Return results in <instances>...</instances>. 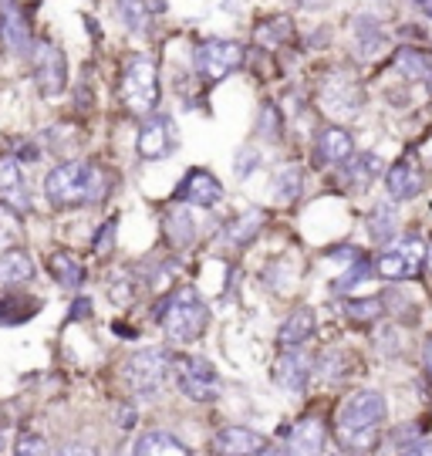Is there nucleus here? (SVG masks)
Returning a JSON list of instances; mask_svg holds the SVG:
<instances>
[{"mask_svg": "<svg viewBox=\"0 0 432 456\" xmlns=\"http://www.w3.org/2000/svg\"><path fill=\"white\" fill-rule=\"evenodd\" d=\"M385 423V399L379 392L362 389L345 399V406L338 412V436L348 450H358L365 453L379 443V433H382Z\"/></svg>", "mask_w": 432, "mask_h": 456, "instance_id": "nucleus-2", "label": "nucleus"}, {"mask_svg": "<svg viewBox=\"0 0 432 456\" xmlns=\"http://www.w3.org/2000/svg\"><path fill=\"white\" fill-rule=\"evenodd\" d=\"M288 34H290V20L288 17H277V20H267L264 28H257V45L273 48V45H281Z\"/></svg>", "mask_w": 432, "mask_h": 456, "instance_id": "nucleus-31", "label": "nucleus"}, {"mask_svg": "<svg viewBox=\"0 0 432 456\" xmlns=\"http://www.w3.org/2000/svg\"><path fill=\"white\" fill-rule=\"evenodd\" d=\"M0 203L14 213L31 210V193L17 156H0Z\"/></svg>", "mask_w": 432, "mask_h": 456, "instance_id": "nucleus-11", "label": "nucleus"}, {"mask_svg": "<svg viewBox=\"0 0 432 456\" xmlns=\"http://www.w3.org/2000/svg\"><path fill=\"white\" fill-rule=\"evenodd\" d=\"M426 14H429V17H432V4H429V7H426Z\"/></svg>", "mask_w": 432, "mask_h": 456, "instance_id": "nucleus-46", "label": "nucleus"}, {"mask_svg": "<svg viewBox=\"0 0 432 456\" xmlns=\"http://www.w3.org/2000/svg\"><path fill=\"white\" fill-rule=\"evenodd\" d=\"M355 156L352 135L338 126H324L318 132V163L321 166H341Z\"/></svg>", "mask_w": 432, "mask_h": 456, "instance_id": "nucleus-16", "label": "nucleus"}, {"mask_svg": "<svg viewBox=\"0 0 432 456\" xmlns=\"http://www.w3.org/2000/svg\"><path fill=\"white\" fill-rule=\"evenodd\" d=\"M422 267H426V271L432 274V250H426V261H422Z\"/></svg>", "mask_w": 432, "mask_h": 456, "instance_id": "nucleus-43", "label": "nucleus"}, {"mask_svg": "<svg viewBox=\"0 0 432 456\" xmlns=\"http://www.w3.org/2000/svg\"><path fill=\"white\" fill-rule=\"evenodd\" d=\"M173 375L183 395H190L192 403H209L220 392V375L207 359H176Z\"/></svg>", "mask_w": 432, "mask_h": 456, "instance_id": "nucleus-8", "label": "nucleus"}, {"mask_svg": "<svg viewBox=\"0 0 432 456\" xmlns=\"http://www.w3.org/2000/svg\"><path fill=\"white\" fill-rule=\"evenodd\" d=\"M176 149V126L169 115H149L139 129L135 139V152L143 156L145 163H159L169 152Z\"/></svg>", "mask_w": 432, "mask_h": 456, "instance_id": "nucleus-10", "label": "nucleus"}, {"mask_svg": "<svg viewBox=\"0 0 432 456\" xmlns=\"http://www.w3.org/2000/svg\"><path fill=\"white\" fill-rule=\"evenodd\" d=\"M48 271H51V277L61 284L64 291H78L81 281H85V267H81L78 257H75V254H68V250H54V254H51Z\"/></svg>", "mask_w": 432, "mask_h": 456, "instance_id": "nucleus-22", "label": "nucleus"}, {"mask_svg": "<svg viewBox=\"0 0 432 456\" xmlns=\"http://www.w3.org/2000/svg\"><path fill=\"white\" fill-rule=\"evenodd\" d=\"M371 233H375L379 244H388L395 237V213L388 210V207H375L371 210Z\"/></svg>", "mask_w": 432, "mask_h": 456, "instance_id": "nucleus-29", "label": "nucleus"}, {"mask_svg": "<svg viewBox=\"0 0 432 456\" xmlns=\"http://www.w3.org/2000/svg\"><path fill=\"white\" fill-rule=\"evenodd\" d=\"M14 233H17L14 210H7V207L0 203V244H4V240H14Z\"/></svg>", "mask_w": 432, "mask_h": 456, "instance_id": "nucleus-36", "label": "nucleus"}, {"mask_svg": "<svg viewBox=\"0 0 432 456\" xmlns=\"http://www.w3.org/2000/svg\"><path fill=\"white\" fill-rule=\"evenodd\" d=\"M118 11L126 17V24L132 31H143L145 24H149V11H145L143 0H118Z\"/></svg>", "mask_w": 432, "mask_h": 456, "instance_id": "nucleus-33", "label": "nucleus"}, {"mask_svg": "<svg viewBox=\"0 0 432 456\" xmlns=\"http://www.w3.org/2000/svg\"><path fill=\"white\" fill-rule=\"evenodd\" d=\"M109 291H112L115 305H128V301H132V281H128V277H115Z\"/></svg>", "mask_w": 432, "mask_h": 456, "instance_id": "nucleus-37", "label": "nucleus"}, {"mask_svg": "<svg viewBox=\"0 0 432 456\" xmlns=\"http://www.w3.org/2000/svg\"><path fill=\"white\" fill-rule=\"evenodd\" d=\"M388 196L392 200H412V196L422 190V176H419V169L412 163H395L388 169Z\"/></svg>", "mask_w": 432, "mask_h": 456, "instance_id": "nucleus-23", "label": "nucleus"}, {"mask_svg": "<svg viewBox=\"0 0 432 456\" xmlns=\"http://www.w3.org/2000/svg\"><path fill=\"white\" fill-rule=\"evenodd\" d=\"M405 456H432V443H419V446H412Z\"/></svg>", "mask_w": 432, "mask_h": 456, "instance_id": "nucleus-42", "label": "nucleus"}, {"mask_svg": "<svg viewBox=\"0 0 432 456\" xmlns=\"http://www.w3.org/2000/svg\"><path fill=\"white\" fill-rule=\"evenodd\" d=\"M34 274H37V267L24 247H7L0 254V288H20V284L34 281Z\"/></svg>", "mask_w": 432, "mask_h": 456, "instance_id": "nucleus-17", "label": "nucleus"}, {"mask_svg": "<svg viewBox=\"0 0 432 456\" xmlns=\"http://www.w3.org/2000/svg\"><path fill=\"white\" fill-rule=\"evenodd\" d=\"M422 261H426V244L419 237H405L395 247H388L385 254H379L375 271L388 281H402V277H416Z\"/></svg>", "mask_w": 432, "mask_h": 456, "instance_id": "nucleus-9", "label": "nucleus"}, {"mask_svg": "<svg viewBox=\"0 0 432 456\" xmlns=\"http://www.w3.org/2000/svg\"><path fill=\"white\" fill-rule=\"evenodd\" d=\"M301 180H305V173H301V166H284L281 173H277V196L281 200H294V196L301 193Z\"/></svg>", "mask_w": 432, "mask_h": 456, "instance_id": "nucleus-28", "label": "nucleus"}, {"mask_svg": "<svg viewBox=\"0 0 432 456\" xmlns=\"http://www.w3.org/2000/svg\"><path fill=\"white\" fill-rule=\"evenodd\" d=\"M243 65V48L237 41H224V37H209L196 48V71L207 82H224L230 71Z\"/></svg>", "mask_w": 432, "mask_h": 456, "instance_id": "nucleus-6", "label": "nucleus"}, {"mask_svg": "<svg viewBox=\"0 0 432 456\" xmlns=\"http://www.w3.org/2000/svg\"><path fill=\"white\" fill-rule=\"evenodd\" d=\"M209 311L203 305V297L196 288H179L173 291L159 308V325L166 331V338L176 345L196 342L203 331H207Z\"/></svg>", "mask_w": 432, "mask_h": 456, "instance_id": "nucleus-3", "label": "nucleus"}, {"mask_svg": "<svg viewBox=\"0 0 432 456\" xmlns=\"http://www.w3.org/2000/svg\"><path fill=\"white\" fill-rule=\"evenodd\" d=\"M173 372V355L166 348H143L135 355H128V362L122 365L126 386L135 395H152L159 392V386L166 382V375Z\"/></svg>", "mask_w": 432, "mask_h": 456, "instance_id": "nucleus-5", "label": "nucleus"}, {"mask_svg": "<svg viewBox=\"0 0 432 456\" xmlns=\"http://www.w3.org/2000/svg\"><path fill=\"white\" fill-rule=\"evenodd\" d=\"M422 362H426V372H429V379H432V335L426 338V345H422Z\"/></svg>", "mask_w": 432, "mask_h": 456, "instance_id": "nucleus-41", "label": "nucleus"}, {"mask_svg": "<svg viewBox=\"0 0 432 456\" xmlns=\"http://www.w3.org/2000/svg\"><path fill=\"white\" fill-rule=\"evenodd\" d=\"M371 274H375V264L358 261L355 267H348L345 274L338 277V281H335V291L341 294V291H348V288H358V284H362V281H369Z\"/></svg>", "mask_w": 432, "mask_h": 456, "instance_id": "nucleus-32", "label": "nucleus"}, {"mask_svg": "<svg viewBox=\"0 0 432 456\" xmlns=\"http://www.w3.org/2000/svg\"><path fill=\"white\" fill-rule=\"evenodd\" d=\"M355 37H358V48H362V54H365V58L379 54V48L385 45L382 28H379V17H371V14L355 17Z\"/></svg>", "mask_w": 432, "mask_h": 456, "instance_id": "nucleus-26", "label": "nucleus"}, {"mask_svg": "<svg viewBox=\"0 0 432 456\" xmlns=\"http://www.w3.org/2000/svg\"><path fill=\"white\" fill-rule=\"evenodd\" d=\"M220 196H224V186H220V180H216L213 173H207V169H190L186 180L179 183V190H176V200L190 203V207H213Z\"/></svg>", "mask_w": 432, "mask_h": 456, "instance_id": "nucleus-13", "label": "nucleus"}, {"mask_svg": "<svg viewBox=\"0 0 432 456\" xmlns=\"http://www.w3.org/2000/svg\"><path fill=\"white\" fill-rule=\"evenodd\" d=\"M264 446H267V440L254 429H243V426H230L213 440V450L220 456H257Z\"/></svg>", "mask_w": 432, "mask_h": 456, "instance_id": "nucleus-15", "label": "nucleus"}, {"mask_svg": "<svg viewBox=\"0 0 432 456\" xmlns=\"http://www.w3.org/2000/svg\"><path fill=\"white\" fill-rule=\"evenodd\" d=\"M307 375H311V362L301 348H290L284 352L277 365H273V379H277V386L288 392H305L307 386Z\"/></svg>", "mask_w": 432, "mask_h": 456, "instance_id": "nucleus-14", "label": "nucleus"}, {"mask_svg": "<svg viewBox=\"0 0 432 456\" xmlns=\"http://www.w3.org/2000/svg\"><path fill=\"white\" fill-rule=\"evenodd\" d=\"M122 102L132 115H149L159 105V68L152 58L135 54L122 75Z\"/></svg>", "mask_w": 432, "mask_h": 456, "instance_id": "nucleus-4", "label": "nucleus"}, {"mask_svg": "<svg viewBox=\"0 0 432 456\" xmlns=\"http://www.w3.org/2000/svg\"><path fill=\"white\" fill-rule=\"evenodd\" d=\"M416 4H426V7H429V4H432V0H416Z\"/></svg>", "mask_w": 432, "mask_h": 456, "instance_id": "nucleus-45", "label": "nucleus"}, {"mask_svg": "<svg viewBox=\"0 0 432 456\" xmlns=\"http://www.w3.org/2000/svg\"><path fill=\"white\" fill-rule=\"evenodd\" d=\"M45 196L58 210L92 207L105 196V173L88 159H71V163L54 166L45 180Z\"/></svg>", "mask_w": 432, "mask_h": 456, "instance_id": "nucleus-1", "label": "nucleus"}, {"mask_svg": "<svg viewBox=\"0 0 432 456\" xmlns=\"http://www.w3.org/2000/svg\"><path fill=\"white\" fill-rule=\"evenodd\" d=\"M115 220H109L105 227L98 230V237H95V254H105V250H112V244H115Z\"/></svg>", "mask_w": 432, "mask_h": 456, "instance_id": "nucleus-38", "label": "nucleus"}, {"mask_svg": "<svg viewBox=\"0 0 432 456\" xmlns=\"http://www.w3.org/2000/svg\"><path fill=\"white\" fill-rule=\"evenodd\" d=\"M14 456H48V440L34 429H24L14 440Z\"/></svg>", "mask_w": 432, "mask_h": 456, "instance_id": "nucleus-30", "label": "nucleus"}, {"mask_svg": "<svg viewBox=\"0 0 432 456\" xmlns=\"http://www.w3.org/2000/svg\"><path fill=\"white\" fill-rule=\"evenodd\" d=\"M54 456H98L92 446H85V443H68V446H61Z\"/></svg>", "mask_w": 432, "mask_h": 456, "instance_id": "nucleus-40", "label": "nucleus"}, {"mask_svg": "<svg viewBox=\"0 0 432 456\" xmlns=\"http://www.w3.org/2000/svg\"><path fill=\"white\" fill-rule=\"evenodd\" d=\"M382 314V301L379 297H371V301H352L348 305V318L355 322H375Z\"/></svg>", "mask_w": 432, "mask_h": 456, "instance_id": "nucleus-34", "label": "nucleus"}, {"mask_svg": "<svg viewBox=\"0 0 432 456\" xmlns=\"http://www.w3.org/2000/svg\"><path fill=\"white\" fill-rule=\"evenodd\" d=\"M0 41L14 54L31 51V28H28V17L14 0H0Z\"/></svg>", "mask_w": 432, "mask_h": 456, "instance_id": "nucleus-12", "label": "nucleus"}, {"mask_svg": "<svg viewBox=\"0 0 432 456\" xmlns=\"http://www.w3.org/2000/svg\"><path fill=\"white\" fill-rule=\"evenodd\" d=\"M132 456H192V453H190V446H183L173 433L152 429V433H143V436L135 440Z\"/></svg>", "mask_w": 432, "mask_h": 456, "instance_id": "nucleus-20", "label": "nucleus"}, {"mask_svg": "<svg viewBox=\"0 0 432 456\" xmlns=\"http://www.w3.org/2000/svg\"><path fill=\"white\" fill-rule=\"evenodd\" d=\"M37 308H41V301H34V297L7 294V297H0V325H24V322H31Z\"/></svg>", "mask_w": 432, "mask_h": 456, "instance_id": "nucleus-24", "label": "nucleus"}, {"mask_svg": "<svg viewBox=\"0 0 432 456\" xmlns=\"http://www.w3.org/2000/svg\"><path fill=\"white\" fill-rule=\"evenodd\" d=\"M34 82L45 98L61 95L68 88V61L64 51L54 41H37L34 45Z\"/></svg>", "mask_w": 432, "mask_h": 456, "instance_id": "nucleus-7", "label": "nucleus"}, {"mask_svg": "<svg viewBox=\"0 0 432 456\" xmlns=\"http://www.w3.org/2000/svg\"><path fill=\"white\" fill-rule=\"evenodd\" d=\"M257 456H284V453H277V450H267V446H264V450H260Z\"/></svg>", "mask_w": 432, "mask_h": 456, "instance_id": "nucleus-44", "label": "nucleus"}, {"mask_svg": "<svg viewBox=\"0 0 432 456\" xmlns=\"http://www.w3.org/2000/svg\"><path fill=\"white\" fill-rule=\"evenodd\" d=\"M257 129H260V135H267V139H277V135H281V115H277V109H273L271 102L260 109V126H257Z\"/></svg>", "mask_w": 432, "mask_h": 456, "instance_id": "nucleus-35", "label": "nucleus"}, {"mask_svg": "<svg viewBox=\"0 0 432 456\" xmlns=\"http://www.w3.org/2000/svg\"><path fill=\"white\" fill-rule=\"evenodd\" d=\"M257 166V152L254 149H240L237 152V176H250Z\"/></svg>", "mask_w": 432, "mask_h": 456, "instance_id": "nucleus-39", "label": "nucleus"}, {"mask_svg": "<svg viewBox=\"0 0 432 456\" xmlns=\"http://www.w3.org/2000/svg\"><path fill=\"white\" fill-rule=\"evenodd\" d=\"M162 227H166V237L173 247H192V240H196V224L186 210H173Z\"/></svg>", "mask_w": 432, "mask_h": 456, "instance_id": "nucleus-27", "label": "nucleus"}, {"mask_svg": "<svg viewBox=\"0 0 432 456\" xmlns=\"http://www.w3.org/2000/svg\"><path fill=\"white\" fill-rule=\"evenodd\" d=\"M324 423L307 416L301 423L290 429V440H288V456H321L324 453Z\"/></svg>", "mask_w": 432, "mask_h": 456, "instance_id": "nucleus-18", "label": "nucleus"}, {"mask_svg": "<svg viewBox=\"0 0 432 456\" xmlns=\"http://www.w3.org/2000/svg\"><path fill=\"white\" fill-rule=\"evenodd\" d=\"M260 227H264V213H260V210L237 213V216H233V220L224 227L220 240H224V244H230V247H247L257 233H260Z\"/></svg>", "mask_w": 432, "mask_h": 456, "instance_id": "nucleus-21", "label": "nucleus"}, {"mask_svg": "<svg viewBox=\"0 0 432 456\" xmlns=\"http://www.w3.org/2000/svg\"><path fill=\"white\" fill-rule=\"evenodd\" d=\"M311 335H314V314L307 308H298L277 331V345L281 352H290V348H301Z\"/></svg>", "mask_w": 432, "mask_h": 456, "instance_id": "nucleus-19", "label": "nucleus"}, {"mask_svg": "<svg viewBox=\"0 0 432 456\" xmlns=\"http://www.w3.org/2000/svg\"><path fill=\"white\" fill-rule=\"evenodd\" d=\"M395 65L405 78H422V82L432 88V58L429 54H422L416 48H399L395 51Z\"/></svg>", "mask_w": 432, "mask_h": 456, "instance_id": "nucleus-25", "label": "nucleus"}]
</instances>
